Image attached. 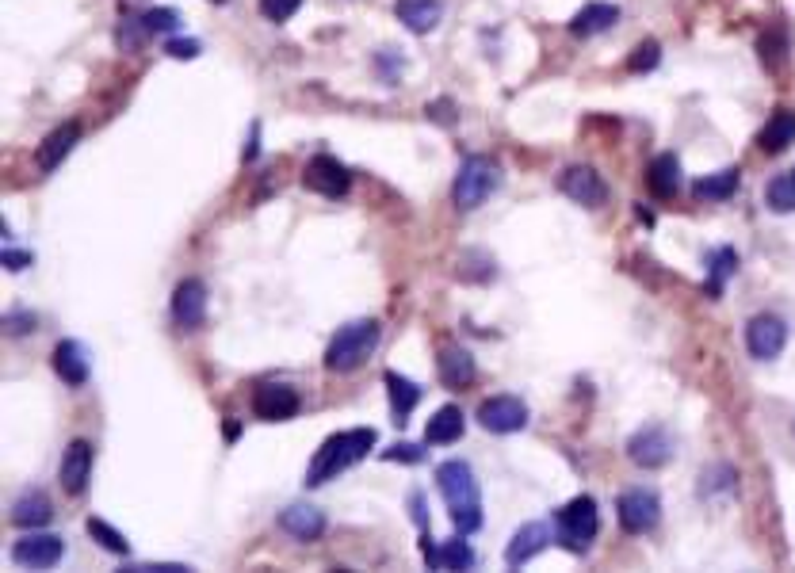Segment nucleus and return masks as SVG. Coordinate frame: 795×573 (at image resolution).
<instances>
[{"mask_svg": "<svg viewBox=\"0 0 795 573\" xmlns=\"http://www.w3.org/2000/svg\"><path fill=\"white\" fill-rule=\"evenodd\" d=\"M4 329H8L12 337H27V333H35V329H39V318H35L31 310H12V314L4 318Z\"/></svg>", "mask_w": 795, "mask_h": 573, "instance_id": "nucleus-37", "label": "nucleus"}, {"mask_svg": "<svg viewBox=\"0 0 795 573\" xmlns=\"http://www.w3.org/2000/svg\"><path fill=\"white\" fill-rule=\"evenodd\" d=\"M77 142H81V127H77V123H62V127H54L50 134H46L43 146H39V153H35L39 169L54 172L65 161V157L73 153V146H77Z\"/></svg>", "mask_w": 795, "mask_h": 573, "instance_id": "nucleus-20", "label": "nucleus"}, {"mask_svg": "<svg viewBox=\"0 0 795 573\" xmlns=\"http://www.w3.org/2000/svg\"><path fill=\"white\" fill-rule=\"evenodd\" d=\"M497 188H501V169H497V161L482 157V153H471V157L459 165V172H455L452 199L459 211H474V207H482Z\"/></svg>", "mask_w": 795, "mask_h": 573, "instance_id": "nucleus-4", "label": "nucleus"}, {"mask_svg": "<svg viewBox=\"0 0 795 573\" xmlns=\"http://www.w3.org/2000/svg\"><path fill=\"white\" fill-rule=\"evenodd\" d=\"M54 520V509H50V497H46L43 489H27L16 497V505H12V524L23 531H39L46 528Z\"/></svg>", "mask_w": 795, "mask_h": 573, "instance_id": "nucleus-21", "label": "nucleus"}, {"mask_svg": "<svg viewBox=\"0 0 795 573\" xmlns=\"http://www.w3.org/2000/svg\"><path fill=\"white\" fill-rule=\"evenodd\" d=\"M409 505H413V520L425 528V524H429V520H425V497H421V493H413V497H409Z\"/></svg>", "mask_w": 795, "mask_h": 573, "instance_id": "nucleus-42", "label": "nucleus"}, {"mask_svg": "<svg viewBox=\"0 0 795 573\" xmlns=\"http://www.w3.org/2000/svg\"><path fill=\"white\" fill-rule=\"evenodd\" d=\"M436 489L444 497V505L452 509V524L459 535H471L482 528V493H478V478H474L471 463L463 459H448L436 467Z\"/></svg>", "mask_w": 795, "mask_h": 573, "instance_id": "nucleus-1", "label": "nucleus"}, {"mask_svg": "<svg viewBox=\"0 0 795 573\" xmlns=\"http://www.w3.org/2000/svg\"><path fill=\"white\" fill-rule=\"evenodd\" d=\"M738 272V253L734 249H715L711 253V279H708V295L719 298V291H723V283H727V276H734Z\"/></svg>", "mask_w": 795, "mask_h": 573, "instance_id": "nucleus-32", "label": "nucleus"}, {"mask_svg": "<svg viewBox=\"0 0 795 573\" xmlns=\"http://www.w3.org/2000/svg\"><path fill=\"white\" fill-rule=\"evenodd\" d=\"M379 444V432L375 428H344V432H333L318 455L310 459V470H306V486H325L333 482L337 474H344L348 467H356L360 459H367V451Z\"/></svg>", "mask_w": 795, "mask_h": 573, "instance_id": "nucleus-2", "label": "nucleus"}, {"mask_svg": "<svg viewBox=\"0 0 795 573\" xmlns=\"http://www.w3.org/2000/svg\"><path fill=\"white\" fill-rule=\"evenodd\" d=\"M92 463H96V447L88 444V440H73V444L65 447V455H62V486H65V493H85V486H88V478H92Z\"/></svg>", "mask_w": 795, "mask_h": 573, "instance_id": "nucleus-16", "label": "nucleus"}, {"mask_svg": "<svg viewBox=\"0 0 795 573\" xmlns=\"http://www.w3.org/2000/svg\"><path fill=\"white\" fill-rule=\"evenodd\" d=\"M379 337H383V329H379V321L371 318H360V321H348L341 325L333 340H329V348H325V367L329 371H356L360 363L379 348Z\"/></svg>", "mask_w": 795, "mask_h": 573, "instance_id": "nucleus-3", "label": "nucleus"}, {"mask_svg": "<svg viewBox=\"0 0 795 573\" xmlns=\"http://www.w3.org/2000/svg\"><path fill=\"white\" fill-rule=\"evenodd\" d=\"M597 531H601V512H597L593 497H574L570 505H562L555 512V539L570 554L589 551V543L597 539Z\"/></svg>", "mask_w": 795, "mask_h": 573, "instance_id": "nucleus-5", "label": "nucleus"}, {"mask_svg": "<svg viewBox=\"0 0 795 573\" xmlns=\"http://www.w3.org/2000/svg\"><path fill=\"white\" fill-rule=\"evenodd\" d=\"M616 516H620V528L627 535H646V531L658 528V520H662V501H658V493L646 486H635L620 493V501H616Z\"/></svg>", "mask_w": 795, "mask_h": 573, "instance_id": "nucleus-7", "label": "nucleus"}, {"mask_svg": "<svg viewBox=\"0 0 795 573\" xmlns=\"http://www.w3.org/2000/svg\"><path fill=\"white\" fill-rule=\"evenodd\" d=\"M394 16L406 23L413 35H429L444 16L440 0H394Z\"/></svg>", "mask_w": 795, "mask_h": 573, "instance_id": "nucleus-23", "label": "nucleus"}, {"mask_svg": "<svg viewBox=\"0 0 795 573\" xmlns=\"http://www.w3.org/2000/svg\"><path fill=\"white\" fill-rule=\"evenodd\" d=\"M646 184L658 199H673L677 188H681V161L673 153H658L650 161V172H646Z\"/></svg>", "mask_w": 795, "mask_h": 573, "instance_id": "nucleus-27", "label": "nucleus"}, {"mask_svg": "<svg viewBox=\"0 0 795 573\" xmlns=\"http://www.w3.org/2000/svg\"><path fill=\"white\" fill-rule=\"evenodd\" d=\"M421 551H425V562L432 570H471L474 566V551L467 547V539H452V543H436L429 531L421 539Z\"/></svg>", "mask_w": 795, "mask_h": 573, "instance_id": "nucleus-18", "label": "nucleus"}, {"mask_svg": "<svg viewBox=\"0 0 795 573\" xmlns=\"http://www.w3.org/2000/svg\"><path fill=\"white\" fill-rule=\"evenodd\" d=\"M658 62H662V50H658V43H654V39H646V43H639L635 50H631L627 69H631V73H650V69H654Z\"/></svg>", "mask_w": 795, "mask_h": 573, "instance_id": "nucleus-33", "label": "nucleus"}, {"mask_svg": "<svg viewBox=\"0 0 795 573\" xmlns=\"http://www.w3.org/2000/svg\"><path fill=\"white\" fill-rule=\"evenodd\" d=\"M784 344H788V325H784V318H776V314H757V318H750V325H746V348H750L753 360H776V356L784 352Z\"/></svg>", "mask_w": 795, "mask_h": 573, "instance_id": "nucleus-11", "label": "nucleus"}, {"mask_svg": "<svg viewBox=\"0 0 795 573\" xmlns=\"http://www.w3.org/2000/svg\"><path fill=\"white\" fill-rule=\"evenodd\" d=\"M383 459H387V463H421V459H425V451H421V447H413V444H394L390 451H383Z\"/></svg>", "mask_w": 795, "mask_h": 573, "instance_id": "nucleus-38", "label": "nucleus"}, {"mask_svg": "<svg viewBox=\"0 0 795 573\" xmlns=\"http://www.w3.org/2000/svg\"><path fill=\"white\" fill-rule=\"evenodd\" d=\"M757 50H761V62L769 65V69H780L784 58H788V43H784L780 31H776V35H765V39L757 43Z\"/></svg>", "mask_w": 795, "mask_h": 573, "instance_id": "nucleus-34", "label": "nucleus"}, {"mask_svg": "<svg viewBox=\"0 0 795 573\" xmlns=\"http://www.w3.org/2000/svg\"><path fill=\"white\" fill-rule=\"evenodd\" d=\"M302 184L310 191H318V195H325V199H341V195H348V188H352V172L344 169L337 157L318 153V157L306 165V172H302Z\"/></svg>", "mask_w": 795, "mask_h": 573, "instance_id": "nucleus-10", "label": "nucleus"}, {"mask_svg": "<svg viewBox=\"0 0 795 573\" xmlns=\"http://www.w3.org/2000/svg\"><path fill=\"white\" fill-rule=\"evenodd\" d=\"M765 203H769V211H776V214L795 211V169L780 172V176L769 180V188H765Z\"/></svg>", "mask_w": 795, "mask_h": 573, "instance_id": "nucleus-30", "label": "nucleus"}, {"mask_svg": "<svg viewBox=\"0 0 795 573\" xmlns=\"http://www.w3.org/2000/svg\"><path fill=\"white\" fill-rule=\"evenodd\" d=\"M0 260H4V268H8V272H23L27 264H35V253H23V249H4V253H0Z\"/></svg>", "mask_w": 795, "mask_h": 573, "instance_id": "nucleus-40", "label": "nucleus"}, {"mask_svg": "<svg viewBox=\"0 0 795 573\" xmlns=\"http://www.w3.org/2000/svg\"><path fill=\"white\" fill-rule=\"evenodd\" d=\"M551 539H555V531L551 524H524V528L513 535V543L505 547V566L509 570H520V566H528L539 551H547L551 547Z\"/></svg>", "mask_w": 795, "mask_h": 573, "instance_id": "nucleus-15", "label": "nucleus"}, {"mask_svg": "<svg viewBox=\"0 0 795 573\" xmlns=\"http://www.w3.org/2000/svg\"><path fill=\"white\" fill-rule=\"evenodd\" d=\"M65 539L62 535H54V531H27L23 539L12 543V551L8 558L23 566V570H50V566H58L65 558Z\"/></svg>", "mask_w": 795, "mask_h": 573, "instance_id": "nucleus-6", "label": "nucleus"}, {"mask_svg": "<svg viewBox=\"0 0 795 573\" xmlns=\"http://www.w3.org/2000/svg\"><path fill=\"white\" fill-rule=\"evenodd\" d=\"M436 371H440V382L448 386V390H467L478 375V367H474V356L467 348H459V344H444L440 348V356H436Z\"/></svg>", "mask_w": 795, "mask_h": 573, "instance_id": "nucleus-17", "label": "nucleus"}, {"mask_svg": "<svg viewBox=\"0 0 795 573\" xmlns=\"http://www.w3.org/2000/svg\"><path fill=\"white\" fill-rule=\"evenodd\" d=\"M199 50H203V46L195 43V39H169V43H165V54H169V58H188V62L199 58Z\"/></svg>", "mask_w": 795, "mask_h": 573, "instance_id": "nucleus-39", "label": "nucleus"}, {"mask_svg": "<svg viewBox=\"0 0 795 573\" xmlns=\"http://www.w3.org/2000/svg\"><path fill=\"white\" fill-rule=\"evenodd\" d=\"M302 8V0H260V16L272 23H287Z\"/></svg>", "mask_w": 795, "mask_h": 573, "instance_id": "nucleus-36", "label": "nucleus"}, {"mask_svg": "<svg viewBox=\"0 0 795 573\" xmlns=\"http://www.w3.org/2000/svg\"><path fill=\"white\" fill-rule=\"evenodd\" d=\"M54 371L62 375L65 386H85L88 382V356L81 340H58L54 348Z\"/></svg>", "mask_w": 795, "mask_h": 573, "instance_id": "nucleus-24", "label": "nucleus"}, {"mask_svg": "<svg viewBox=\"0 0 795 573\" xmlns=\"http://www.w3.org/2000/svg\"><path fill=\"white\" fill-rule=\"evenodd\" d=\"M425 111H429V119H436V123H444V127H448V123H452L455 115V107H452V100H436V104H429L425 107Z\"/></svg>", "mask_w": 795, "mask_h": 573, "instance_id": "nucleus-41", "label": "nucleus"}, {"mask_svg": "<svg viewBox=\"0 0 795 573\" xmlns=\"http://www.w3.org/2000/svg\"><path fill=\"white\" fill-rule=\"evenodd\" d=\"M559 188H562V195H570L581 207H601L604 199H608V188H604L601 172L589 169V165H570V169L559 176Z\"/></svg>", "mask_w": 795, "mask_h": 573, "instance_id": "nucleus-14", "label": "nucleus"}, {"mask_svg": "<svg viewBox=\"0 0 795 573\" xmlns=\"http://www.w3.org/2000/svg\"><path fill=\"white\" fill-rule=\"evenodd\" d=\"M172 321L180 329H199L207 321V287L203 279H180L172 291Z\"/></svg>", "mask_w": 795, "mask_h": 573, "instance_id": "nucleus-13", "label": "nucleus"}, {"mask_svg": "<svg viewBox=\"0 0 795 573\" xmlns=\"http://www.w3.org/2000/svg\"><path fill=\"white\" fill-rule=\"evenodd\" d=\"M742 188V169H719L704 176V180H696V199L700 203H723V199H731L734 191Z\"/></svg>", "mask_w": 795, "mask_h": 573, "instance_id": "nucleus-29", "label": "nucleus"}, {"mask_svg": "<svg viewBox=\"0 0 795 573\" xmlns=\"http://www.w3.org/2000/svg\"><path fill=\"white\" fill-rule=\"evenodd\" d=\"M383 382H387L390 390V409H394V421L398 425H406L409 413L417 409V402H421V386L417 382H409L406 375H398V371H387L383 375Z\"/></svg>", "mask_w": 795, "mask_h": 573, "instance_id": "nucleus-28", "label": "nucleus"}, {"mask_svg": "<svg viewBox=\"0 0 795 573\" xmlns=\"http://www.w3.org/2000/svg\"><path fill=\"white\" fill-rule=\"evenodd\" d=\"M142 23H146L150 35H169V31L180 27V16H176L172 8H150V12L142 16Z\"/></svg>", "mask_w": 795, "mask_h": 573, "instance_id": "nucleus-35", "label": "nucleus"}, {"mask_svg": "<svg viewBox=\"0 0 795 573\" xmlns=\"http://www.w3.org/2000/svg\"><path fill=\"white\" fill-rule=\"evenodd\" d=\"M88 535H92V539H96V543H100V547H104V551H111V554H123V558H127L130 554V543H127V535H123V531H115L108 524V520H100V516H88Z\"/></svg>", "mask_w": 795, "mask_h": 573, "instance_id": "nucleus-31", "label": "nucleus"}, {"mask_svg": "<svg viewBox=\"0 0 795 573\" xmlns=\"http://www.w3.org/2000/svg\"><path fill=\"white\" fill-rule=\"evenodd\" d=\"M627 459L643 470L666 467L669 459H673V440H669V432L662 425L639 428V432L627 440Z\"/></svg>", "mask_w": 795, "mask_h": 573, "instance_id": "nucleus-9", "label": "nucleus"}, {"mask_svg": "<svg viewBox=\"0 0 795 573\" xmlns=\"http://www.w3.org/2000/svg\"><path fill=\"white\" fill-rule=\"evenodd\" d=\"M299 394L287 382H260L253 390V413L260 421H291L299 417Z\"/></svg>", "mask_w": 795, "mask_h": 573, "instance_id": "nucleus-12", "label": "nucleus"}, {"mask_svg": "<svg viewBox=\"0 0 795 573\" xmlns=\"http://www.w3.org/2000/svg\"><path fill=\"white\" fill-rule=\"evenodd\" d=\"M478 425L494 436H513L528 425V405L513 398V394H494L478 405Z\"/></svg>", "mask_w": 795, "mask_h": 573, "instance_id": "nucleus-8", "label": "nucleus"}, {"mask_svg": "<svg viewBox=\"0 0 795 573\" xmlns=\"http://www.w3.org/2000/svg\"><path fill=\"white\" fill-rule=\"evenodd\" d=\"M795 142V111L792 107H780L773 119L761 127L757 134V146L765 149V153H784V149Z\"/></svg>", "mask_w": 795, "mask_h": 573, "instance_id": "nucleus-26", "label": "nucleus"}, {"mask_svg": "<svg viewBox=\"0 0 795 573\" xmlns=\"http://www.w3.org/2000/svg\"><path fill=\"white\" fill-rule=\"evenodd\" d=\"M280 528L299 543H314L325 535V512L314 505H287L280 512Z\"/></svg>", "mask_w": 795, "mask_h": 573, "instance_id": "nucleus-19", "label": "nucleus"}, {"mask_svg": "<svg viewBox=\"0 0 795 573\" xmlns=\"http://www.w3.org/2000/svg\"><path fill=\"white\" fill-rule=\"evenodd\" d=\"M463 428H467L463 409L459 405H440L429 417V425H425V444H455L463 436Z\"/></svg>", "mask_w": 795, "mask_h": 573, "instance_id": "nucleus-25", "label": "nucleus"}, {"mask_svg": "<svg viewBox=\"0 0 795 573\" xmlns=\"http://www.w3.org/2000/svg\"><path fill=\"white\" fill-rule=\"evenodd\" d=\"M620 20V8L616 4H604V0H593V4H585L581 12H574V20H570V35H578V39H593V35H601L608 27H616Z\"/></svg>", "mask_w": 795, "mask_h": 573, "instance_id": "nucleus-22", "label": "nucleus"}]
</instances>
